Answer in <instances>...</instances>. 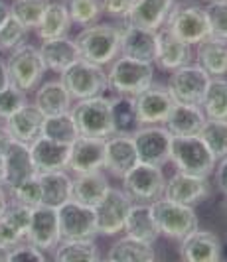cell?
<instances>
[{
	"label": "cell",
	"mask_w": 227,
	"mask_h": 262,
	"mask_svg": "<svg viewBox=\"0 0 227 262\" xmlns=\"http://www.w3.org/2000/svg\"><path fill=\"white\" fill-rule=\"evenodd\" d=\"M122 26L117 24H91L77 34L75 43L79 57L99 67L111 66L120 55Z\"/></svg>",
	"instance_id": "6da1fadb"
},
{
	"label": "cell",
	"mask_w": 227,
	"mask_h": 262,
	"mask_svg": "<svg viewBox=\"0 0 227 262\" xmlns=\"http://www.w3.org/2000/svg\"><path fill=\"white\" fill-rule=\"evenodd\" d=\"M170 162L176 171L201 178H210L217 164L215 156L208 150L200 136H172Z\"/></svg>",
	"instance_id": "7a4b0ae2"
},
{
	"label": "cell",
	"mask_w": 227,
	"mask_h": 262,
	"mask_svg": "<svg viewBox=\"0 0 227 262\" xmlns=\"http://www.w3.org/2000/svg\"><path fill=\"white\" fill-rule=\"evenodd\" d=\"M69 113L75 120L79 136L107 140L109 136L115 134L113 118H111V99L105 95L75 101Z\"/></svg>",
	"instance_id": "3957f363"
},
{
	"label": "cell",
	"mask_w": 227,
	"mask_h": 262,
	"mask_svg": "<svg viewBox=\"0 0 227 262\" xmlns=\"http://www.w3.org/2000/svg\"><path fill=\"white\" fill-rule=\"evenodd\" d=\"M164 28L176 36L178 39L186 41L188 46H198L200 41L210 38V26L205 8L196 2H174L172 10L166 18Z\"/></svg>",
	"instance_id": "277c9868"
},
{
	"label": "cell",
	"mask_w": 227,
	"mask_h": 262,
	"mask_svg": "<svg viewBox=\"0 0 227 262\" xmlns=\"http://www.w3.org/2000/svg\"><path fill=\"white\" fill-rule=\"evenodd\" d=\"M150 209H152L156 227L160 231V236H166L170 241L180 243L184 236L200 227L198 213L190 205H180L166 197H160L154 203H150Z\"/></svg>",
	"instance_id": "5b68a950"
},
{
	"label": "cell",
	"mask_w": 227,
	"mask_h": 262,
	"mask_svg": "<svg viewBox=\"0 0 227 262\" xmlns=\"http://www.w3.org/2000/svg\"><path fill=\"white\" fill-rule=\"evenodd\" d=\"M6 69L10 75V85L18 87L24 93L38 89V85L44 79V73H46L40 50L30 41L20 43L18 48H14L12 52L8 53Z\"/></svg>",
	"instance_id": "8992f818"
},
{
	"label": "cell",
	"mask_w": 227,
	"mask_h": 262,
	"mask_svg": "<svg viewBox=\"0 0 227 262\" xmlns=\"http://www.w3.org/2000/svg\"><path fill=\"white\" fill-rule=\"evenodd\" d=\"M107 81L113 93L134 97L154 83V63H145L119 55L109 67Z\"/></svg>",
	"instance_id": "52a82bcc"
},
{
	"label": "cell",
	"mask_w": 227,
	"mask_h": 262,
	"mask_svg": "<svg viewBox=\"0 0 227 262\" xmlns=\"http://www.w3.org/2000/svg\"><path fill=\"white\" fill-rule=\"evenodd\" d=\"M61 83L66 85L73 101L101 97L109 89L107 71L85 59H77L73 66L67 67L61 73Z\"/></svg>",
	"instance_id": "ba28073f"
},
{
	"label": "cell",
	"mask_w": 227,
	"mask_h": 262,
	"mask_svg": "<svg viewBox=\"0 0 227 262\" xmlns=\"http://www.w3.org/2000/svg\"><path fill=\"white\" fill-rule=\"evenodd\" d=\"M164 185L166 178L162 168L140 162L122 178V189L133 199V203H145V205L154 203L164 195Z\"/></svg>",
	"instance_id": "9c48e42d"
},
{
	"label": "cell",
	"mask_w": 227,
	"mask_h": 262,
	"mask_svg": "<svg viewBox=\"0 0 227 262\" xmlns=\"http://www.w3.org/2000/svg\"><path fill=\"white\" fill-rule=\"evenodd\" d=\"M131 207H133V199L125 193L122 187H109L107 195L93 207L97 235L115 236L122 233Z\"/></svg>",
	"instance_id": "30bf717a"
},
{
	"label": "cell",
	"mask_w": 227,
	"mask_h": 262,
	"mask_svg": "<svg viewBox=\"0 0 227 262\" xmlns=\"http://www.w3.org/2000/svg\"><path fill=\"white\" fill-rule=\"evenodd\" d=\"M134 148L140 164L164 168L170 162V148H172V134L162 124L156 126H138L133 132Z\"/></svg>",
	"instance_id": "8fae6325"
},
{
	"label": "cell",
	"mask_w": 227,
	"mask_h": 262,
	"mask_svg": "<svg viewBox=\"0 0 227 262\" xmlns=\"http://www.w3.org/2000/svg\"><path fill=\"white\" fill-rule=\"evenodd\" d=\"M59 241H91L97 236L95 209L77 201H67L57 207Z\"/></svg>",
	"instance_id": "7c38bea8"
},
{
	"label": "cell",
	"mask_w": 227,
	"mask_h": 262,
	"mask_svg": "<svg viewBox=\"0 0 227 262\" xmlns=\"http://www.w3.org/2000/svg\"><path fill=\"white\" fill-rule=\"evenodd\" d=\"M210 79L212 77L198 63H188L170 73L166 87L172 95L174 103L201 105L205 89L210 85Z\"/></svg>",
	"instance_id": "4fadbf2b"
},
{
	"label": "cell",
	"mask_w": 227,
	"mask_h": 262,
	"mask_svg": "<svg viewBox=\"0 0 227 262\" xmlns=\"http://www.w3.org/2000/svg\"><path fill=\"white\" fill-rule=\"evenodd\" d=\"M174 106V99L166 85L152 83L145 91L134 95V108L140 126L164 124Z\"/></svg>",
	"instance_id": "5bb4252c"
},
{
	"label": "cell",
	"mask_w": 227,
	"mask_h": 262,
	"mask_svg": "<svg viewBox=\"0 0 227 262\" xmlns=\"http://www.w3.org/2000/svg\"><path fill=\"white\" fill-rule=\"evenodd\" d=\"M212 195V184L210 178H201V176H192L184 171H176L172 178L166 180L164 185V195L174 203L180 205H198L200 201L208 199Z\"/></svg>",
	"instance_id": "9a60e30c"
},
{
	"label": "cell",
	"mask_w": 227,
	"mask_h": 262,
	"mask_svg": "<svg viewBox=\"0 0 227 262\" xmlns=\"http://www.w3.org/2000/svg\"><path fill=\"white\" fill-rule=\"evenodd\" d=\"M26 243L34 245L42 252L54 250L59 245V223L57 209L54 207H34L30 215V225L26 231Z\"/></svg>",
	"instance_id": "2e32d148"
},
{
	"label": "cell",
	"mask_w": 227,
	"mask_h": 262,
	"mask_svg": "<svg viewBox=\"0 0 227 262\" xmlns=\"http://www.w3.org/2000/svg\"><path fill=\"white\" fill-rule=\"evenodd\" d=\"M34 176L36 170L30 154V146L10 140L8 148L2 154V185L6 189H14Z\"/></svg>",
	"instance_id": "e0dca14e"
},
{
	"label": "cell",
	"mask_w": 227,
	"mask_h": 262,
	"mask_svg": "<svg viewBox=\"0 0 227 262\" xmlns=\"http://www.w3.org/2000/svg\"><path fill=\"white\" fill-rule=\"evenodd\" d=\"M138 164L133 134H113L105 140V164L103 170L113 178L122 180Z\"/></svg>",
	"instance_id": "ac0fdd59"
},
{
	"label": "cell",
	"mask_w": 227,
	"mask_h": 262,
	"mask_svg": "<svg viewBox=\"0 0 227 262\" xmlns=\"http://www.w3.org/2000/svg\"><path fill=\"white\" fill-rule=\"evenodd\" d=\"M221 241L214 231L196 229L180 241L182 262H219L221 260Z\"/></svg>",
	"instance_id": "d6986e66"
},
{
	"label": "cell",
	"mask_w": 227,
	"mask_h": 262,
	"mask_svg": "<svg viewBox=\"0 0 227 262\" xmlns=\"http://www.w3.org/2000/svg\"><path fill=\"white\" fill-rule=\"evenodd\" d=\"M103 164H105V140L103 138L79 136L69 146L67 171H73V173L99 171L103 170Z\"/></svg>",
	"instance_id": "ffe728a7"
},
{
	"label": "cell",
	"mask_w": 227,
	"mask_h": 262,
	"mask_svg": "<svg viewBox=\"0 0 227 262\" xmlns=\"http://www.w3.org/2000/svg\"><path fill=\"white\" fill-rule=\"evenodd\" d=\"M44 115L36 108L34 103H28L20 111H16L12 117L4 120L2 128L8 132V136L14 142L22 144H34L42 136V126H44Z\"/></svg>",
	"instance_id": "44dd1931"
},
{
	"label": "cell",
	"mask_w": 227,
	"mask_h": 262,
	"mask_svg": "<svg viewBox=\"0 0 227 262\" xmlns=\"http://www.w3.org/2000/svg\"><path fill=\"white\" fill-rule=\"evenodd\" d=\"M192 59H194L192 46H188L186 41L172 36L166 28H160L156 32V59H154V63L160 69L172 73L176 69L192 63Z\"/></svg>",
	"instance_id": "7402d4cb"
},
{
	"label": "cell",
	"mask_w": 227,
	"mask_h": 262,
	"mask_svg": "<svg viewBox=\"0 0 227 262\" xmlns=\"http://www.w3.org/2000/svg\"><path fill=\"white\" fill-rule=\"evenodd\" d=\"M120 55L136 61L154 63L156 59V32L131 26L125 22L120 34Z\"/></svg>",
	"instance_id": "603a6c76"
},
{
	"label": "cell",
	"mask_w": 227,
	"mask_h": 262,
	"mask_svg": "<svg viewBox=\"0 0 227 262\" xmlns=\"http://www.w3.org/2000/svg\"><path fill=\"white\" fill-rule=\"evenodd\" d=\"M30 215H32V209L16 203L14 199L8 201L6 211L0 215V247L14 249L16 245L26 241Z\"/></svg>",
	"instance_id": "cb8c5ba5"
},
{
	"label": "cell",
	"mask_w": 227,
	"mask_h": 262,
	"mask_svg": "<svg viewBox=\"0 0 227 262\" xmlns=\"http://www.w3.org/2000/svg\"><path fill=\"white\" fill-rule=\"evenodd\" d=\"M174 2L176 0H134L125 22L131 26L158 32L166 24V18L172 10Z\"/></svg>",
	"instance_id": "d4e9b609"
},
{
	"label": "cell",
	"mask_w": 227,
	"mask_h": 262,
	"mask_svg": "<svg viewBox=\"0 0 227 262\" xmlns=\"http://www.w3.org/2000/svg\"><path fill=\"white\" fill-rule=\"evenodd\" d=\"M34 105L44 117H54L69 113L73 106V97L69 95L61 79H52L40 83L34 93Z\"/></svg>",
	"instance_id": "484cf974"
},
{
	"label": "cell",
	"mask_w": 227,
	"mask_h": 262,
	"mask_svg": "<svg viewBox=\"0 0 227 262\" xmlns=\"http://www.w3.org/2000/svg\"><path fill=\"white\" fill-rule=\"evenodd\" d=\"M30 154H32L36 176L67 170L69 146L66 144H57L54 140H48V138L40 136L34 144H30Z\"/></svg>",
	"instance_id": "4316f807"
},
{
	"label": "cell",
	"mask_w": 227,
	"mask_h": 262,
	"mask_svg": "<svg viewBox=\"0 0 227 262\" xmlns=\"http://www.w3.org/2000/svg\"><path fill=\"white\" fill-rule=\"evenodd\" d=\"M208 117L203 115L200 105L174 103L166 122L162 124L172 136H198L205 124Z\"/></svg>",
	"instance_id": "83f0119b"
},
{
	"label": "cell",
	"mask_w": 227,
	"mask_h": 262,
	"mask_svg": "<svg viewBox=\"0 0 227 262\" xmlns=\"http://www.w3.org/2000/svg\"><path fill=\"white\" fill-rule=\"evenodd\" d=\"M42 55V61L46 69L55 71V73H64L67 67L73 66L79 57V50L75 39L66 38H55V39H44L42 46L38 48Z\"/></svg>",
	"instance_id": "f1b7e54d"
},
{
	"label": "cell",
	"mask_w": 227,
	"mask_h": 262,
	"mask_svg": "<svg viewBox=\"0 0 227 262\" xmlns=\"http://www.w3.org/2000/svg\"><path fill=\"white\" fill-rule=\"evenodd\" d=\"M109 187L111 185H109V180L103 173V170L89 171V173H75V178L71 182V199L81 203V205L95 207L107 195Z\"/></svg>",
	"instance_id": "f546056e"
},
{
	"label": "cell",
	"mask_w": 227,
	"mask_h": 262,
	"mask_svg": "<svg viewBox=\"0 0 227 262\" xmlns=\"http://www.w3.org/2000/svg\"><path fill=\"white\" fill-rule=\"evenodd\" d=\"M196 63L210 77H225L227 75V41L217 38H205L196 46Z\"/></svg>",
	"instance_id": "4dcf8cb0"
},
{
	"label": "cell",
	"mask_w": 227,
	"mask_h": 262,
	"mask_svg": "<svg viewBox=\"0 0 227 262\" xmlns=\"http://www.w3.org/2000/svg\"><path fill=\"white\" fill-rule=\"evenodd\" d=\"M122 233L138 241H145L154 245L158 238H160V231L156 227V221L152 217V209L150 205L145 203H133V207L127 215V221H125V229Z\"/></svg>",
	"instance_id": "1f68e13d"
},
{
	"label": "cell",
	"mask_w": 227,
	"mask_h": 262,
	"mask_svg": "<svg viewBox=\"0 0 227 262\" xmlns=\"http://www.w3.org/2000/svg\"><path fill=\"white\" fill-rule=\"evenodd\" d=\"M42 187V205L46 207H61L64 203L71 201V182L73 178L67 173V170L50 171L38 176Z\"/></svg>",
	"instance_id": "d6a6232c"
},
{
	"label": "cell",
	"mask_w": 227,
	"mask_h": 262,
	"mask_svg": "<svg viewBox=\"0 0 227 262\" xmlns=\"http://www.w3.org/2000/svg\"><path fill=\"white\" fill-rule=\"evenodd\" d=\"M71 28V18L67 12L66 2L59 0H50L46 12L42 16L40 24L36 28L38 38L44 39H55V38H66L67 32Z\"/></svg>",
	"instance_id": "836d02e7"
},
{
	"label": "cell",
	"mask_w": 227,
	"mask_h": 262,
	"mask_svg": "<svg viewBox=\"0 0 227 262\" xmlns=\"http://www.w3.org/2000/svg\"><path fill=\"white\" fill-rule=\"evenodd\" d=\"M109 260L113 262H156L154 245L125 235L117 238L109 249Z\"/></svg>",
	"instance_id": "e575fe53"
},
{
	"label": "cell",
	"mask_w": 227,
	"mask_h": 262,
	"mask_svg": "<svg viewBox=\"0 0 227 262\" xmlns=\"http://www.w3.org/2000/svg\"><path fill=\"white\" fill-rule=\"evenodd\" d=\"M111 118L115 134H133L140 126L134 108V97L131 95L111 97Z\"/></svg>",
	"instance_id": "d590c367"
},
{
	"label": "cell",
	"mask_w": 227,
	"mask_h": 262,
	"mask_svg": "<svg viewBox=\"0 0 227 262\" xmlns=\"http://www.w3.org/2000/svg\"><path fill=\"white\" fill-rule=\"evenodd\" d=\"M42 136L48 138V140H54L57 144L71 146L79 138V130L75 126V120L71 117V113H64V115H54V117L44 118Z\"/></svg>",
	"instance_id": "8d00e7d4"
},
{
	"label": "cell",
	"mask_w": 227,
	"mask_h": 262,
	"mask_svg": "<svg viewBox=\"0 0 227 262\" xmlns=\"http://www.w3.org/2000/svg\"><path fill=\"white\" fill-rule=\"evenodd\" d=\"M54 262H101L95 241H59L54 249Z\"/></svg>",
	"instance_id": "74e56055"
},
{
	"label": "cell",
	"mask_w": 227,
	"mask_h": 262,
	"mask_svg": "<svg viewBox=\"0 0 227 262\" xmlns=\"http://www.w3.org/2000/svg\"><path fill=\"white\" fill-rule=\"evenodd\" d=\"M201 111L208 118H219L227 120V79L225 77H212L210 85L205 89Z\"/></svg>",
	"instance_id": "f35d334b"
},
{
	"label": "cell",
	"mask_w": 227,
	"mask_h": 262,
	"mask_svg": "<svg viewBox=\"0 0 227 262\" xmlns=\"http://www.w3.org/2000/svg\"><path fill=\"white\" fill-rule=\"evenodd\" d=\"M208 150L215 156V160H221L227 156V120L219 118H208L201 132L198 134Z\"/></svg>",
	"instance_id": "ab89813d"
},
{
	"label": "cell",
	"mask_w": 227,
	"mask_h": 262,
	"mask_svg": "<svg viewBox=\"0 0 227 262\" xmlns=\"http://www.w3.org/2000/svg\"><path fill=\"white\" fill-rule=\"evenodd\" d=\"M48 4L50 0H14L10 6V16L16 18L30 32L38 28Z\"/></svg>",
	"instance_id": "60d3db41"
},
{
	"label": "cell",
	"mask_w": 227,
	"mask_h": 262,
	"mask_svg": "<svg viewBox=\"0 0 227 262\" xmlns=\"http://www.w3.org/2000/svg\"><path fill=\"white\" fill-rule=\"evenodd\" d=\"M67 12L71 18V24L79 26H91L97 24L101 16V0H66Z\"/></svg>",
	"instance_id": "b9f144b4"
},
{
	"label": "cell",
	"mask_w": 227,
	"mask_h": 262,
	"mask_svg": "<svg viewBox=\"0 0 227 262\" xmlns=\"http://www.w3.org/2000/svg\"><path fill=\"white\" fill-rule=\"evenodd\" d=\"M210 36L227 41V0H210L205 6Z\"/></svg>",
	"instance_id": "7bdbcfd3"
},
{
	"label": "cell",
	"mask_w": 227,
	"mask_h": 262,
	"mask_svg": "<svg viewBox=\"0 0 227 262\" xmlns=\"http://www.w3.org/2000/svg\"><path fill=\"white\" fill-rule=\"evenodd\" d=\"M28 30L16 18H8L4 22V26L0 28V52L2 53H10L14 48H18L20 43L26 41Z\"/></svg>",
	"instance_id": "ee69618b"
},
{
	"label": "cell",
	"mask_w": 227,
	"mask_h": 262,
	"mask_svg": "<svg viewBox=\"0 0 227 262\" xmlns=\"http://www.w3.org/2000/svg\"><path fill=\"white\" fill-rule=\"evenodd\" d=\"M12 193V199L16 203L24 205L28 209H34V207H40L42 205V187H40V180L38 176L30 178L28 182L20 184L18 187L10 189Z\"/></svg>",
	"instance_id": "f6af8a7d"
},
{
	"label": "cell",
	"mask_w": 227,
	"mask_h": 262,
	"mask_svg": "<svg viewBox=\"0 0 227 262\" xmlns=\"http://www.w3.org/2000/svg\"><path fill=\"white\" fill-rule=\"evenodd\" d=\"M24 105H28V93L20 91L14 85H8L4 91H0V120L12 117Z\"/></svg>",
	"instance_id": "bcb514c9"
},
{
	"label": "cell",
	"mask_w": 227,
	"mask_h": 262,
	"mask_svg": "<svg viewBox=\"0 0 227 262\" xmlns=\"http://www.w3.org/2000/svg\"><path fill=\"white\" fill-rule=\"evenodd\" d=\"M8 262H48L46 254L30 243H20L8 252Z\"/></svg>",
	"instance_id": "7dc6e473"
},
{
	"label": "cell",
	"mask_w": 227,
	"mask_h": 262,
	"mask_svg": "<svg viewBox=\"0 0 227 262\" xmlns=\"http://www.w3.org/2000/svg\"><path fill=\"white\" fill-rule=\"evenodd\" d=\"M133 2L134 0H101V10L117 20H125L133 8Z\"/></svg>",
	"instance_id": "c3c4849f"
},
{
	"label": "cell",
	"mask_w": 227,
	"mask_h": 262,
	"mask_svg": "<svg viewBox=\"0 0 227 262\" xmlns=\"http://www.w3.org/2000/svg\"><path fill=\"white\" fill-rule=\"evenodd\" d=\"M214 178H215L217 189H219L223 195H227V156L221 158V160H217L215 170H214Z\"/></svg>",
	"instance_id": "681fc988"
},
{
	"label": "cell",
	"mask_w": 227,
	"mask_h": 262,
	"mask_svg": "<svg viewBox=\"0 0 227 262\" xmlns=\"http://www.w3.org/2000/svg\"><path fill=\"white\" fill-rule=\"evenodd\" d=\"M8 85H10V75H8V69H6V61L0 59V91H4Z\"/></svg>",
	"instance_id": "f907efd6"
},
{
	"label": "cell",
	"mask_w": 227,
	"mask_h": 262,
	"mask_svg": "<svg viewBox=\"0 0 227 262\" xmlns=\"http://www.w3.org/2000/svg\"><path fill=\"white\" fill-rule=\"evenodd\" d=\"M10 140H12V138L8 136V132H6L4 128H2V126H0V156H2V154H4V150L8 148Z\"/></svg>",
	"instance_id": "816d5d0a"
},
{
	"label": "cell",
	"mask_w": 227,
	"mask_h": 262,
	"mask_svg": "<svg viewBox=\"0 0 227 262\" xmlns=\"http://www.w3.org/2000/svg\"><path fill=\"white\" fill-rule=\"evenodd\" d=\"M8 18H10V6L0 0V28L4 26V22H6Z\"/></svg>",
	"instance_id": "f5cc1de1"
},
{
	"label": "cell",
	"mask_w": 227,
	"mask_h": 262,
	"mask_svg": "<svg viewBox=\"0 0 227 262\" xmlns=\"http://www.w3.org/2000/svg\"><path fill=\"white\" fill-rule=\"evenodd\" d=\"M8 195H6V187L4 185H0V215L6 211V207H8Z\"/></svg>",
	"instance_id": "db71d44e"
},
{
	"label": "cell",
	"mask_w": 227,
	"mask_h": 262,
	"mask_svg": "<svg viewBox=\"0 0 227 262\" xmlns=\"http://www.w3.org/2000/svg\"><path fill=\"white\" fill-rule=\"evenodd\" d=\"M8 252H10V249L0 247V262H8Z\"/></svg>",
	"instance_id": "11a10c76"
},
{
	"label": "cell",
	"mask_w": 227,
	"mask_h": 262,
	"mask_svg": "<svg viewBox=\"0 0 227 262\" xmlns=\"http://www.w3.org/2000/svg\"><path fill=\"white\" fill-rule=\"evenodd\" d=\"M0 185H2V156H0Z\"/></svg>",
	"instance_id": "9f6ffc18"
},
{
	"label": "cell",
	"mask_w": 227,
	"mask_h": 262,
	"mask_svg": "<svg viewBox=\"0 0 227 262\" xmlns=\"http://www.w3.org/2000/svg\"><path fill=\"white\" fill-rule=\"evenodd\" d=\"M101 262H113V260H109V258H107V260H101Z\"/></svg>",
	"instance_id": "6f0895ef"
},
{
	"label": "cell",
	"mask_w": 227,
	"mask_h": 262,
	"mask_svg": "<svg viewBox=\"0 0 227 262\" xmlns=\"http://www.w3.org/2000/svg\"><path fill=\"white\" fill-rule=\"evenodd\" d=\"M219 262H221V260H219Z\"/></svg>",
	"instance_id": "680465c9"
}]
</instances>
